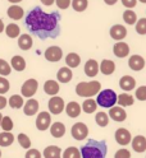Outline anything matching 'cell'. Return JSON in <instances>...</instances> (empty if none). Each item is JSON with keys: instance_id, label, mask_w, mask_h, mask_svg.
I'll list each match as a JSON object with an SVG mask.
<instances>
[{"instance_id": "1", "label": "cell", "mask_w": 146, "mask_h": 158, "mask_svg": "<svg viewBox=\"0 0 146 158\" xmlns=\"http://www.w3.org/2000/svg\"><path fill=\"white\" fill-rule=\"evenodd\" d=\"M60 14L58 12L45 13L40 6H35L26 17V26L38 38L58 37L60 33Z\"/></svg>"}, {"instance_id": "2", "label": "cell", "mask_w": 146, "mask_h": 158, "mask_svg": "<svg viewBox=\"0 0 146 158\" xmlns=\"http://www.w3.org/2000/svg\"><path fill=\"white\" fill-rule=\"evenodd\" d=\"M108 153V147L105 140L90 139L81 148L82 158H105Z\"/></svg>"}, {"instance_id": "3", "label": "cell", "mask_w": 146, "mask_h": 158, "mask_svg": "<svg viewBox=\"0 0 146 158\" xmlns=\"http://www.w3.org/2000/svg\"><path fill=\"white\" fill-rule=\"evenodd\" d=\"M100 89H101V84L97 81L81 82L76 85V93L80 97H87V98H91L95 94H99Z\"/></svg>"}, {"instance_id": "4", "label": "cell", "mask_w": 146, "mask_h": 158, "mask_svg": "<svg viewBox=\"0 0 146 158\" xmlns=\"http://www.w3.org/2000/svg\"><path fill=\"white\" fill-rule=\"evenodd\" d=\"M117 100H118V96L113 89H104L97 94L96 103L104 108H112L117 103Z\"/></svg>"}, {"instance_id": "5", "label": "cell", "mask_w": 146, "mask_h": 158, "mask_svg": "<svg viewBox=\"0 0 146 158\" xmlns=\"http://www.w3.org/2000/svg\"><path fill=\"white\" fill-rule=\"evenodd\" d=\"M72 136L76 140H83L89 135V127L85 123H76L72 126Z\"/></svg>"}, {"instance_id": "6", "label": "cell", "mask_w": 146, "mask_h": 158, "mask_svg": "<svg viewBox=\"0 0 146 158\" xmlns=\"http://www.w3.org/2000/svg\"><path fill=\"white\" fill-rule=\"evenodd\" d=\"M47 106H49V111L53 115H59L64 110V100L59 96H54L49 100Z\"/></svg>"}, {"instance_id": "7", "label": "cell", "mask_w": 146, "mask_h": 158, "mask_svg": "<svg viewBox=\"0 0 146 158\" xmlns=\"http://www.w3.org/2000/svg\"><path fill=\"white\" fill-rule=\"evenodd\" d=\"M51 126V116L49 112L46 111H42L37 115V118H36V127L40 131H45L47 130L49 127Z\"/></svg>"}, {"instance_id": "8", "label": "cell", "mask_w": 146, "mask_h": 158, "mask_svg": "<svg viewBox=\"0 0 146 158\" xmlns=\"http://www.w3.org/2000/svg\"><path fill=\"white\" fill-rule=\"evenodd\" d=\"M37 88H38V83H37L36 79H27V81L22 84V88H21L22 96H24L27 98H31L37 92Z\"/></svg>"}, {"instance_id": "9", "label": "cell", "mask_w": 146, "mask_h": 158, "mask_svg": "<svg viewBox=\"0 0 146 158\" xmlns=\"http://www.w3.org/2000/svg\"><path fill=\"white\" fill-rule=\"evenodd\" d=\"M62 56H63V51L59 46H50V47H47L45 51V59L51 63L59 61Z\"/></svg>"}, {"instance_id": "10", "label": "cell", "mask_w": 146, "mask_h": 158, "mask_svg": "<svg viewBox=\"0 0 146 158\" xmlns=\"http://www.w3.org/2000/svg\"><path fill=\"white\" fill-rule=\"evenodd\" d=\"M115 140L119 145H128L131 142H132V135L131 133L124 129V127H119L118 130L115 131Z\"/></svg>"}, {"instance_id": "11", "label": "cell", "mask_w": 146, "mask_h": 158, "mask_svg": "<svg viewBox=\"0 0 146 158\" xmlns=\"http://www.w3.org/2000/svg\"><path fill=\"white\" fill-rule=\"evenodd\" d=\"M109 117L113 118L114 121H118V123H122L127 118V112L123 110V107L121 106H114L109 110Z\"/></svg>"}, {"instance_id": "12", "label": "cell", "mask_w": 146, "mask_h": 158, "mask_svg": "<svg viewBox=\"0 0 146 158\" xmlns=\"http://www.w3.org/2000/svg\"><path fill=\"white\" fill-rule=\"evenodd\" d=\"M99 70H100V66H99V64H97L96 60L90 59V60L86 61V64H85V74L87 77H90V78L96 77L97 73H99Z\"/></svg>"}, {"instance_id": "13", "label": "cell", "mask_w": 146, "mask_h": 158, "mask_svg": "<svg viewBox=\"0 0 146 158\" xmlns=\"http://www.w3.org/2000/svg\"><path fill=\"white\" fill-rule=\"evenodd\" d=\"M127 36V29L122 24H115L110 28V37L115 41H121Z\"/></svg>"}, {"instance_id": "14", "label": "cell", "mask_w": 146, "mask_h": 158, "mask_svg": "<svg viewBox=\"0 0 146 158\" xmlns=\"http://www.w3.org/2000/svg\"><path fill=\"white\" fill-rule=\"evenodd\" d=\"M131 144H132V149L137 153H142L146 151V138L144 135H136L132 139Z\"/></svg>"}, {"instance_id": "15", "label": "cell", "mask_w": 146, "mask_h": 158, "mask_svg": "<svg viewBox=\"0 0 146 158\" xmlns=\"http://www.w3.org/2000/svg\"><path fill=\"white\" fill-rule=\"evenodd\" d=\"M128 65L132 70L135 72H140L145 68V59L140 55H132L128 60Z\"/></svg>"}, {"instance_id": "16", "label": "cell", "mask_w": 146, "mask_h": 158, "mask_svg": "<svg viewBox=\"0 0 146 158\" xmlns=\"http://www.w3.org/2000/svg\"><path fill=\"white\" fill-rule=\"evenodd\" d=\"M113 52H114V55L117 56V57H126L128 54H130V46L126 44V42H122V41H119V42H117L115 45H114V47H113Z\"/></svg>"}, {"instance_id": "17", "label": "cell", "mask_w": 146, "mask_h": 158, "mask_svg": "<svg viewBox=\"0 0 146 158\" xmlns=\"http://www.w3.org/2000/svg\"><path fill=\"white\" fill-rule=\"evenodd\" d=\"M38 111V101L33 100V98H30L23 106V112L26 116H33L36 115Z\"/></svg>"}, {"instance_id": "18", "label": "cell", "mask_w": 146, "mask_h": 158, "mask_svg": "<svg viewBox=\"0 0 146 158\" xmlns=\"http://www.w3.org/2000/svg\"><path fill=\"white\" fill-rule=\"evenodd\" d=\"M119 87H121V89H123L124 92L132 91L133 88L136 87L135 78H132L131 75H124V77H122L121 81H119Z\"/></svg>"}, {"instance_id": "19", "label": "cell", "mask_w": 146, "mask_h": 158, "mask_svg": "<svg viewBox=\"0 0 146 158\" xmlns=\"http://www.w3.org/2000/svg\"><path fill=\"white\" fill-rule=\"evenodd\" d=\"M72 77H73V73H72V70L68 66L60 68L59 72H58V74H56L58 81H59L60 83H68V82H71Z\"/></svg>"}, {"instance_id": "20", "label": "cell", "mask_w": 146, "mask_h": 158, "mask_svg": "<svg viewBox=\"0 0 146 158\" xmlns=\"http://www.w3.org/2000/svg\"><path fill=\"white\" fill-rule=\"evenodd\" d=\"M33 45V41H32V37L28 35V33H23L18 37V46L21 50H30Z\"/></svg>"}, {"instance_id": "21", "label": "cell", "mask_w": 146, "mask_h": 158, "mask_svg": "<svg viewBox=\"0 0 146 158\" xmlns=\"http://www.w3.org/2000/svg\"><path fill=\"white\" fill-rule=\"evenodd\" d=\"M81 110H82V107L76 101H72L65 106V112L69 117H78L81 114Z\"/></svg>"}, {"instance_id": "22", "label": "cell", "mask_w": 146, "mask_h": 158, "mask_svg": "<svg viewBox=\"0 0 146 158\" xmlns=\"http://www.w3.org/2000/svg\"><path fill=\"white\" fill-rule=\"evenodd\" d=\"M44 91L46 94L54 97L58 94V92H59V83L55 82V81H51V79L50 81H46L44 84Z\"/></svg>"}, {"instance_id": "23", "label": "cell", "mask_w": 146, "mask_h": 158, "mask_svg": "<svg viewBox=\"0 0 146 158\" xmlns=\"http://www.w3.org/2000/svg\"><path fill=\"white\" fill-rule=\"evenodd\" d=\"M44 158H62V149L56 145H49L44 149Z\"/></svg>"}, {"instance_id": "24", "label": "cell", "mask_w": 146, "mask_h": 158, "mask_svg": "<svg viewBox=\"0 0 146 158\" xmlns=\"http://www.w3.org/2000/svg\"><path fill=\"white\" fill-rule=\"evenodd\" d=\"M50 134L54 138H62L65 134V125L60 121L53 123V125L50 126Z\"/></svg>"}, {"instance_id": "25", "label": "cell", "mask_w": 146, "mask_h": 158, "mask_svg": "<svg viewBox=\"0 0 146 158\" xmlns=\"http://www.w3.org/2000/svg\"><path fill=\"white\" fill-rule=\"evenodd\" d=\"M65 64L68 68H77L80 64H81V57L78 54H76V52H71V54H68L65 56Z\"/></svg>"}, {"instance_id": "26", "label": "cell", "mask_w": 146, "mask_h": 158, "mask_svg": "<svg viewBox=\"0 0 146 158\" xmlns=\"http://www.w3.org/2000/svg\"><path fill=\"white\" fill-rule=\"evenodd\" d=\"M117 103H118L121 107H128V106H132L135 103V98H133V96H131L128 93H122L118 96Z\"/></svg>"}, {"instance_id": "27", "label": "cell", "mask_w": 146, "mask_h": 158, "mask_svg": "<svg viewBox=\"0 0 146 158\" xmlns=\"http://www.w3.org/2000/svg\"><path fill=\"white\" fill-rule=\"evenodd\" d=\"M11 64H12V68L17 72H23L26 69V60L19 55H15L12 57Z\"/></svg>"}, {"instance_id": "28", "label": "cell", "mask_w": 146, "mask_h": 158, "mask_svg": "<svg viewBox=\"0 0 146 158\" xmlns=\"http://www.w3.org/2000/svg\"><path fill=\"white\" fill-rule=\"evenodd\" d=\"M115 70V64L112 60H103L100 64V72L104 75H110Z\"/></svg>"}, {"instance_id": "29", "label": "cell", "mask_w": 146, "mask_h": 158, "mask_svg": "<svg viewBox=\"0 0 146 158\" xmlns=\"http://www.w3.org/2000/svg\"><path fill=\"white\" fill-rule=\"evenodd\" d=\"M23 14H24L23 9L18 5H12L11 8H8V17L12 18V19L18 21V19H21L23 17Z\"/></svg>"}, {"instance_id": "30", "label": "cell", "mask_w": 146, "mask_h": 158, "mask_svg": "<svg viewBox=\"0 0 146 158\" xmlns=\"http://www.w3.org/2000/svg\"><path fill=\"white\" fill-rule=\"evenodd\" d=\"M8 103H9V106H11L12 108H15V110H18V108H21L22 106H24L23 97L19 96V94H13L8 100Z\"/></svg>"}, {"instance_id": "31", "label": "cell", "mask_w": 146, "mask_h": 158, "mask_svg": "<svg viewBox=\"0 0 146 158\" xmlns=\"http://www.w3.org/2000/svg\"><path fill=\"white\" fill-rule=\"evenodd\" d=\"M14 142V135L12 133H0V147H9Z\"/></svg>"}, {"instance_id": "32", "label": "cell", "mask_w": 146, "mask_h": 158, "mask_svg": "<svg viewBox=\"0 0 146 158\" xmlns=\"http://www.w3.org/2000/svg\"><path fill=\"white\" fill-rule=\"evenodd\" d=\"M5 33H7L8 37L15 38V37L21 36V29H19V27L15 23H11V24H8L5 27Z\"/></svg>"}, {"instance_id": "33", "label": "cell", "mask_w": 146, "mask_h": 158, "mask_svg": "<svg viewBox=\"0 0 146 158\" xmlns=\"http://www.w3.org/2000/svg\"><path fill=\"white\" fill-rule=\"evenodd\" d=\"M96 107H97V103H96V101L92 100V98H87V100L82 103V110L86 114H94L96 111Z\"/></svg>"}, {"instance_id": "34", "label": "cell", "mask_w": 146, "mask_h": 158, "mask_svg": "<svg viewBox=\"0 0 146 158\" xmlns=\"http://www.w3.org/2000/svg\"><path fill=\"white\" fill-rule=\"evenodd\" d=\"M63 158H82L81 151L76 147H68L63 152Z\"/></svg>"}, {"instance_id": "35", "label": "cell", "mask_w": 146, "mask_h": 158, "mask_svg": "<svg viewBox=\"0 0 146 158\" xmlns=\"http://www.w3.org/2000/svg\"><path fill=\"white\" fill-rule=\"evenodd\" d=\"M95 121H96L97 125L101 126V127L108 126V124H109V115L105 114V112H97L96 116H95Z\"/></svg>"}, {"instance_id": "36", "label": "cell", "mask_w": 146, "mask_h": 158, "mask_svg": "<svg viewBox=\"0 0 146 158\" xmlns=\"http://www.w3.org/2000/svg\"><path fill=\"white\" fill-rule=\"evenodd\" d=\"M17 140H18L19 145H21L22 148H24V149H31V139L28 138V135H26L23 133L18 134Z\"/></svg>"}, {"instance_id": "37", "label": "cell", "mask_w": 146, "mask_h": 158, "mask_svg": "<svg viewBox=\"0 0 146 158\" xmlns=\"http://www.w3.org/2000/svg\"><path fill=\"white\" fill-rule=\"evenodd\" d=\"M123 19H124V22L130 26L137 23V15H136V13L133 10H126L123 13Z\"/></svg>"}, {"instance_id": "38", "label": "cell", "mask_w": 146, "mask_h": 158, "mask_svg": "<svg viewBox=\"0 0 146 158\" xmlns=\"http://www.w3.org/2000/svg\"><path fill=\"white\" fill-rule=\"evenodd\" d=\"M72 6L76 12H83L87 9V6H89V2H87V0H73Z\"/></svg>"}, {"instance_id": "39", "label": "cell", "mask_w": 146, "mask_h": 158, "mask_svg": "<svg viewBox=\"0 0 146 158\" xmlns=\"http://www.w3.org/2000/svg\"><path fill=\"white\" fill-rule=\"evenodd\" d=\"M11 72H12V68L8 64V61L0 59V77H7L11 74Z\"/></svg>"}, {"instance_id": "40", "label": "cell", "mask_w": 146, "mask_h": 158, "mask_svg": "<svg viewBox=\"0 0 146 158\" xmlns=\"http://www.w3.org/2000/svg\"><path fill=\"white\" fill-rule=\"evenodd\" d=\"M2 129L4 130V131H12V129H13V126H14V124H13V120L9 116H4L3 117V120H2Z\"/></svg>"}, {"instance_id": "41", "label": "cell", "mask_w": 146, "mask_h": 158, "mask_svg": "<svg viewBox=\"0 0 146 158\" xmlns=\"http://www.w3.org/2000/svg\"><path fill=\"white\" fill-rule=\"evenodd\" d=\"M136 32L139 35H146V18H141L136 23Z\"/></svg>"}, {"instance_id": "42", "label": "cell", "mask_w": 146, "mask_h": 158, "mask_svg": "<svg viewBox=\"0 0 146 158\" xmlns=\"http://www.w3.org/2000/svg\"><path fill=\"white\" fill-rule=\"evenodd\" d=\"M9 87H11V84H9L8 79L4 77H0V96L5 94L9 91Z\"/></svg>"}, {"instance_id": "43", "label": "cell", "mask_w": 146, "mask_h": 158, "mask_svg": "<svg viewBox=\"0 0 146 158\" xmlns=\"http://www.w3.org/2000/svg\"><path fill=\"white\" fill-rule=\"evenodd\" d=\"M136 98L139 101H146V85H141L136 89V93H135Z\"/></svg>"}, {"instance_id": "44", "label": "cell", "mask_w": 146, "mask_h": 158, "mask_svg": "<svg viewBox=\"0 0 146 158\" xmlns=\"http://www.w3.org/2000/svg\"><path fill=\"white\" fill-rule=\"evenodd\" d=\"M42 154L41 152L38 149H35V148H32V149H28L24 154V158H41Z\"/></svg>"}, {"instance_id": "45", "label": "cell", "mask_w": 146, "mask_h": 158, "mask_svg": "<svg viewBox=\"0 0 146 158\" xmlns=\"http://www.w3.org/2000/svg\"><path fill=\"white\" fill-rule=\"evenodd\" d=\"M114 158H131V152L128 149H126V148H122V149L115 152Z\"/></svg>"}, {"instance_id": "46", "label": "cell", "mask_w": 146, "mask_h": 158, "mask_svg": "<svg viewBox=\"0 0 146 158\" xmlns=\"http://www.w3.org/2000/svg\"><path fill=\"white\" fill-rule=\"evenodd\" d=\"M55 3L59 9H67L72 4V0H55Z\"/></svg>"}, {"instance_id": "47", "label": "cell", "mask_w": 146, "mask_h": 158, "mask_svg": "<svg viewBox=\"0 0 146 158\" xmlns=\"http://www.w3.org/2000/svg\"><path fill=\"white\" fill-rule=\"evenodd\" d=\"M121 2L126 8H130V9L136 6V4H137V0H121Z\"/></svg>"}, {"instance_id": "48", "label": "cell", "mask_w": 146, "mask_h": 158, "mask_svg": "<svg viewBox=\"0 0 146 158\" xmlns=\"http://www.w3.org/2000/svg\"><path fill=\"white\" fill-rule=\"evenodd\" d=\"M7 105H8V100L4 96H0V110H3Z\"/></svg>"}, {"instance_id": "49", "label": "cell", "mask_w": 146, "mask_h": 158, "mask_svg": "<svg viewBox=\"0 0 146 158\" xmlns=\"http://www.w3.org/2000/svg\"><path fill=\"white\" fill-rule=\"evenodd\" d=\"M40 2H41L44 5H46V6H50V5H53V3L55 2V0H40Z\"/></svg>"}, {"instance_id": "50", "label": "cell", "mask_w": 146, "mask_h": 158, "mask_svg": "<svg viewBox=\"0 0 146 158\" xmlns=\"http://www.w3.org/2000/svg\"><path fill=\"white\" fill-rule=\"evenodd\" d=\"M104 2H105V4H108V5H114L118 0H104Z\"/></svg>"}, {"instance_id": "51", "label": "cell", "mask_w": 146, "mask_h": 158, "mask_svg": "<svg viewBox=\"0 0 146 158\" xmlns=\"http://www.w3.org/2000/svg\"><path fill=\"white\" fill-rule=\"evenodd\" d=\"M3 31H5V27H4V22H3V19H0V33H2Z\"/></svg>"}, {"instance_id": "52", "label": "cell", "mask_w": 146, "mask_h": 158, "mask_svg": "<svg viewBox=\"0 0 146 158\" xmlns=\"http://www.w3.org/2000/svg\"><path fill=\"white\" fill-rule=\"evenodd\" d=\"M8 2H11V3H13V4H17V3H21L22 0H8Z\"/></svg>"}, {"instance_id": "53", "label": "cell", "mask_w": 146, "mask_h": 158, "mask_svg": "<svg viewBox=\"0 0 146 158\" xmlns=\"http://www.w3.org/2000/svg\"><path fill=\"white\" fill-rule=\"evenodd\" d=\"M2 120H3V116H2V114H0V125H2Z\"/></svg>"}, {"instance_id": "54", "label": "cell", "mask_w": 146, "mask_h": 158, "mask_svg": "<svg viewBox=\"0 0 146 158\" xmlns=\"http://www.w3.org/2000/svg\"><path fill=\"white\" fill-rule=\"evenodd\" d=\"M140 2H141V3H144V4H145V3H146V0H140Z\"/></svg>"}, {"instance_id": "55", "label": "cell", "mask_w": 146, "mask_h": 158, "mask_svg": "<svg viewBox=\"0 0 146 158\" xmlns=\"http://www.w3.org/2000/svg\"><path fill=\"white\" fill-rule=\"evenodd\" d=\"M0 157H2V151H0Z\"/></svg>"}]
</instances>
